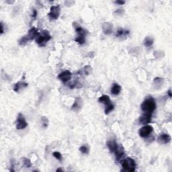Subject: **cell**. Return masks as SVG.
I'll return each instance as SVG.
<instances>
[{
    "label": "cell",
    "mask_w": 172,
    "mask_h": 172,
    "mask_svg": "<svg viewBox=\"0 0 172 172\" xmlns=\"http://www.w3.org/2000/svg\"><path fill=\"white\" fill-rule=\"evenodd\" d=\"M114 155L116 162H121L124 159V156H125V153H124V149L121 145H120L119 147L115 151Z\"/></svg>",
    "instance_id": "9c48e42d"
},
{
    "label": "cell",
    "mask_w": 172,
    "mask_h": 172,
    "mask_svg": "<svg viewBox=\"0 0 172 172\" xmlns=\"http://www.w3.org/2000/svg\"><path fill=\"white\" fill-rule=\"evenodd\" d=\"M164 79L161 78H159V77L155 78L153 80V86L155 87V88H156V89L157 90L162 87V85H164Z\"/></svg>",
    "instance_id": "44dd1931"
},
{
    "label": "cell",
    "mask_w": 172,
    "mask_h": 172,
    "mask_svg": "<svg viewBox=\"0 0 172 172\" xmlns=\"http://www.w3.org/2000/svg\"><path fill=\"white\" fill-rule=\"evenodd\" d=\"M0 28H1V34H4V26L3 22H1V24H0Z\"/></svg>",
    "instance_id": "f546056e"
},
{
    "label": "cell",
    "mask_w": 172,
    "mask_h": 172,
    "mask_svg": "<svg viewBox=\"0 0 172 172\" xmlns=\"http://www.w3.org/2000/svg\"><path fill=\"white\" fill-rule=\"evenodd\" d=\"M75 41L78 42L79 44L82 45L85 44V37H80V36H78L75 38Z\"/></svg>",
    "instance_id": "d4e9b609"
},
{
    "label": "cell",
    "mask_w": 172,
    "mask_h": 172,
    "mask_svg": "<svg viewBox=\"0 0 172 172\" xmlns=\"http://www.w3.org/2000/svg\"><path fill=\"white\" fill-rule=\"evenodd\" d=\"M39 35V32H38V30L35 27H32L31 28L30 30H28V34L26 35H25V37L27 38L28 41H30V40H32L35 38H37V37Z\"/></svg>",
    "instance_id": "8fae6325"
},
{
    "label": "cell",
    "mask_w": 172,
    "mask_h": 172,
    "mask_svg": "<svg viewBox=\"0 0 172 172\" xmlns=\"http://www.w3.org/2000/svg\"><path fill=\"white\" fill-rule=\"evenodd\" d=\"M121 165L123 170L128 172L135 171L137 167L135 161L130 157H126L125 159H123L122 161Z\"/></svg>",
    "instance_id": "3957f363"
},
{
    "label": "cell",
    "mask_w": 172,
    "mask_h": 172,
    "mask_svg": "<svg viewBox=\"0 0 172 172\" xmlns=\"http://www.w3.org/2000/svg\"><path fill=\"white\" fill-rule=\"evenodd\" d=\"M113 28H114V26L110 22H104L102 26L103 32L106 35H111L113 32Z\"/></svg>",
    "instance_id": "7c38bea8"
},
{
    "label": "cell",
    "mask_w": 172,
    "mask_h": 172,
    "mask_svg": "<svg viewBox=\"0 0 172 172\" xmlns=\"http://www.w3.org/2000/svg\"><path fill=\"white\" fill-rule=\"evenodd\" d=\"M53 156L54 157H55L58 161H62L63 156L61 153L58 152V151H55V152L53 153Z\"/></svg>",
    "instance_id": "83f0119b"
},
{
    "label": "cell",
    "mask_w": 172,
    "mask_h": 172,
    "mask_svg": "<svg viewBox=\"0 0 172 172\" xmlns=\"http://www.w3.org/2000/svg\"><path fill=\"white\" fill-rule=\"evenodd\" d=\"M141 108L144 113L152 114L157 108V104L155 102V99L152 97H149L142 102L141 105Z\"/></svg>",
    "instance_id": "6da1fadb"
},
{
    "label": "cell",
    "mask_w": 172,
    "mask_h": 172,
    "mask_svg": "<svg viewBox=\"0 0 172 172\" xmlns=\"http://www.w3.org/2000/svg\"><path fill=\"white\" fill-rule=\"evenodd\" d=\"M57 78L62 82H67L71 79L72 73L69 70H65V71H63L61 73L59 74Z\"/></svg>",
    "instance_id": "52a82bcc"
},
{
    "label": "cell",
    "mask_w": 172,
    "mask_h": 172,
    "mask_svg": "<svg viewBox=\"0 0 172 172\" xmlns=\"http://www.w3.org/2000/svg\"><path fill=\"white\" fill-rule=\"evenodd\" d=\"M114 109V105L113 104H110V105L108 106H106L105 107V110H104V112H105V114H110V113L112 112V111Z\"/></svg>",
    "instance_id": "4316f807"
},
{
    "label": "cell",
    "mask_w": 172,
    "mask_h": 172,
    "mask_svg": "<svg viewBox=\"0 0 172 172\" xmlns=\"http://www.w3.org/2000/svg\"><path fill=\"white\" fill-rule=\"evenodd\" d=\"M153 132V126L150 125H145L139 130V135L142 138H147Z\"/></svg>",
    "instance_id": "8992f818"
},
{
    "label": "cell",
    "mask_w": 172,
    "mask_h": 172,
    "mask_svg": "<svg viewBox=\"0 0 172 172\" xmlns=\"http://www.w3.org/2000/svg\"><path fill=\"white\" fill-rule=\"evenodd\" d=\"M115 4H118V5H121V6H122V5H124V4H125V1H115Z\"/></svg>",
    "instance_id": "4dcf8cb0"
},
{
    "label": "cell",
    "mask_w": 172,
    "mask_h": 172,
    "mask_svg": "<svg viewBox=\"0 0 172 172\" xmlns=\"http://www.w3.org/2000/svg\"><path fill=\"white\" fill-rule=\"evenodd\" d=\"M98 102L101 104H104L106 106L112 104V102L110 100V97L107 96V95H102V96L99 97L98 99Z\"/></svg>",
    "instance_id": "ffe728a7"
},
{
    "label": "cell",
    "mask_w": 172,
    "mask_h": 172,
    "mask_svg": "<svg viewBox=\"0 0 172 172\" xmlns=\"http://www.w3.org/2000/svg\"><path fill=\"white\" fill-rule=\"evenodd\" d=\"M153 38H151V37H147L145 38L144 40V45L146 47H150L151 46H152L153 44Z\"/></svg>",
    "instance_id": "7402d4cb"
},
{
    "label": "cell",
    "mask_w": 172,
    "mask_h": 172,
    "mask_svg": "<svg viewBox=\"0 0 172 172\" xmlns=\"http://www.w3.org/2000/svg\"><path fill=\"white\" fill-rule=\"evenodd\" d=\"M121 90H122V87L119 84H118V83H113L110 90L111 94L114 95V96H118V95L121 94Z\"/></svg>",
    "instance_id": "ac0fdd59"
},
{
    "label": "cell",
    "mask_w": 172,
    "mask_h": 172,
    "mask_svg": "<svg viewBox=\"0 0 172 172\" xmlns=\"http://www.w3.org/2000/svg\"><path fill=\"white\" fill-rule=\"evenodd\" d=\"M38 15V12L37 11L35 10V9H33L32 10V18H36Z\"/></svg>",
    "instance_id": "f1b7e54d"
},
{
    "label": "cell",
    "mask_w": 172,
    "mask_h": 172,
    "mask_svg": "<svg viewBox=\"0 0 172 172\" xmlns=\"http://www.w3.org/2000/svg\"><path fill=\"white\" fill-rule=\"evenodd\" d=\"M56 172H58V171H63V170H62V169L58 168V169L56 170Z\"/></svg>",
    "instance_id": "d6a6232c"
},
{
    "label": "cell",
    "mask_w": 172,
    "mask_h": 172,
    "mask_svg": "<svg viewBox=\"0 0 172 172\" xmlns=\"http://www.w3.org/2000/svg\"><path fill=\"white\" fill-rule=\"evenodd\" d=\"M152 114H149V113H143L139 118V123L144 125L150 123L152 120Z\"/></svg>",
    "instance_id": "4fadbf2b"
},
{
    "label": "cell",
    "mask_w": 172,
    "mask_h": 172,
    "mask_svg": "<svg viewBox=\"0 0 172 172\" xmlns=\"http://www.w3.org/2000/svg\"><path fill=\"white\" fill-rule=\"evenodd\" d=\"M130 35V31L126 29L123 28H120L118 29L116 33V37L117 38H124Z\"/></svg>",
    "instance_id": "d6986e66"
},
{
    "label": "cell",
    "mask_w": 172,
    "mask_h": 172,
    "mask_svg": "<svg viewBox=\"0 0 172 172\" xmlns=\"http://www.w3.org/2000/svg\"><path fill=\"white\" fill-rule=\"evenodd\" d=\"M61 13L60 5L53 6L51 7L50 12L48 13V16L51 20H56L59 18Z\"/></svg>",
    "instance_id": "277c9868"
},
{
    "label": "cell",
    "mask_w": 172,
    "mask_h": 172,
    "mask_svg": "<svg viewBox=\"0 0 172 172\" xmlns=\"http://www.w3.org/2000/svg\"><path fill=\"white\" fill-rule=\"evenodd\" d=\"M80 151L83 154H88L90 152V147L88 145H83L80 147Z\"/></svg>",
    "instance_id": "603a6c76"
},
{
    "label": "cell",
    "mask_w": 172,
    "mask_h": 172,
    "mask_svg": "<svg viewBox=\"0 0 172 172\" xmlns=\"http://www.w3.org/2000/svg\"><path fill=\"white\" fill-rule=\"evenodd\" d=\"M92 71V67L90 65H85L82 69L79 70L78 71V74L80 75H88Z\"/></svg>",
    "instance_id": "e0dca14e"
},
{
    "label": "cell",
    "mask_w": 172,
    "mask_h": 172,
    "mask_svg": "<svg viewBox=\"0 0 172 172\" xmlns=\"http://www.w3.org/2000/svg\"><path fill=\"white\" fill-rule=\"evenodd\" d=\"M51 35L49 31L47 30H42L41 32H39L38 37L36 38V42L39 47H45L47 42H49L51 39Z\"/></svg>",
    "instance_id": "7a4b0ae2"
},
{
    "label": "cell",
    "mask_w": 172,
    "mask_h": 172,
    "mask_svg": "<svg viewBox=\"0 0 172 172\" xmlns=\"http://www.w3.org/2000/svg\"><path fill=\"white\" fill-rule=\"evenodd\" d=\"M28 84L26 82L24 81H18V82L16 83L13 86V91L15 92H19L20 90L24 89L28 87Z\"/></svg>",
    "instance_id": "2e32d148"
},
{
    "label": "cell",
    "mask_w": 172,
    "mask_h": 172,
    "mask_svg": "<svg viewBox=\"0 0 172 172\" xmlns=\"http://www.w3.org/2000/svg\"><path fill=\"white\" fill-rule=\"evenodd\" d=\"M28 126V123L26 121V118L23 114L19 113L16 119V129L17 130H23Z\"/></svg>",
    "instance_id": "5b68a950"
},
{
    "label": "cell",
    "mask_w": 172,
    "mask_h": 172,
    "mask_svg": "<svg viewBox=\"0 0 172 172\" xmlns=\"http://www.w3.org/2000/svg\"><path fill=\"white\" fill-rule=\"evenodd\" d=\"M171 137L170 135L167 134V133H161L159 135L157 138V142L159 144L162 145H167L171 141Z\"/></svg>",
    "instance_id": "30bf717a"
},
{
    "label": "cell",
    "mask_w": 172,
    "mask_h": 172,
    "mask_svg": "<svg viewBox=\"0 0 172 172\" xmlns=\"http://www.w3.org/2000/svg\"><path fill=\"white\" fill-rule=\"evenodd\" d=\"M40 119H41L42 127L44 128H47V126H49V123L48 118L45 116H41L40 117Z\"/></svg>",
    "instance_id": "484cf974"
},
{
    "label": "cell",
    "mask_w": 172,
    "mask_h": 172,
    "mask_svg": "<svg viewBox=\"0 0 172 172\" xmlns=\"http://www.w3.org/2000/svg\"><path fill=\"white\" fill-rule=\"evenodd\" d=\"M82 99L80 98V97H77L75 99L74 102L71 106V110L75 111V112H78L82 107Z\"/></svg>",
    "instance_id": "9a60e30c"
},
{
    "label": "cell",
    "mask_w": 172,
    "mask_h": 172,
    "mask_svg": "<svg viewBox=\"0 0 172 172\" xmlns=\"http://www.w3.org/2000/svg\"><path fill=\"white\" fill-rule=\"evenodd\" d=\"M22 164H23L24 167H26V168H30L32 166L30 160L26 157L22 158Z\"/></svg>",
    "instance_id": "cb8c5ba5"
},
{
    "label": "cell",
    "mask_w": 172,
    "mask_h": 172,
    "mask_svg": "<svg viewBox=\"0 0 172 172\" xmlns=\"http://www.w3.org/2000/svg\"><path fill=\"white\" fill-rule=\"evenodd\" d=\"M167 94L169 95V98H171V90H168V92H167Z\"/></svg>",
    "instance_id": "1f68e13d"
},
{
    "label": "cell",
    "mask_w": 172,
    "mask_h": 172,
    "mask_svg": "<svg viewBox=\"0 0 172 172\" xmlns=\"http://www.w3.org/2000/svg\"><path fill=\"white\" fill-rule=\"evenodd\" d=\"M73 26L77 34H78V36L85 37L88 34L87 30H86L85 28H83L82 26H80V25L77 23V22H73Z\"/></svg>",
    "instance_id": "ba28073f"
},
{
    "label": "cell",
    "mask_w": 172,
    "mask_h": 172,
    "mask_svg": "<svg viewBox=\"0 0 172 172\" xmlns=\"http://www.w3.org/2000/svg\"><path fill=\"white\" fill-rule=\"evenodd\" d=\"M106 145H107V147L109 149L110 152L112 153H114L120 145L117 143L115 140H110V141L107 142Z\"/></svg>",
    "instance_id": "5bb4252c"
}]
</instances>
